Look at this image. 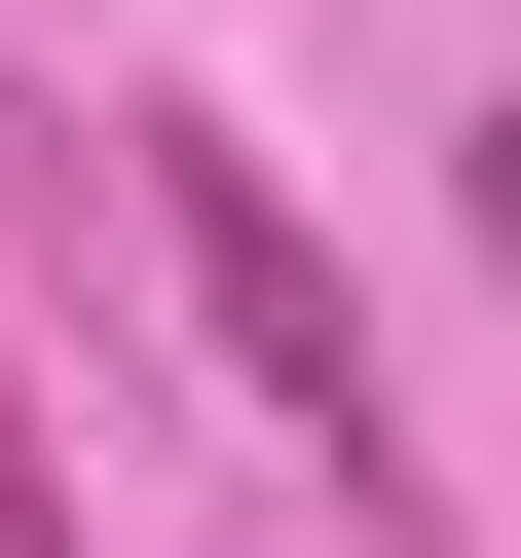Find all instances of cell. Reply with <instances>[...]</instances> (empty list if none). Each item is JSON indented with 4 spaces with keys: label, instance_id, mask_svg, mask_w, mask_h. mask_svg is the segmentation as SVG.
<instances>
[{
    "label": "cell",
    "instance_id": "obj_1",
    "mask_svg": "<svg viewBox=\"0 0 521 558\" xmlns=\"http://www.w3.org/2000/svg\"><path fill=\"white\" fill-rule=\"evenodd\" d=\"M112 186H149V260H186V336L260 373V447H299L336 521H410V410H373V299H336L299 149H260V112H112Z\"/></svg>",
    "mask_w": 521,
    "mask_h": 558
},
{
    "label": "cell",
    "instance_id": "obj_2",
    "mask_svg": "<svg viewBox=\"0 0 521 558\" xmlns=\"http://www.w3.org/2000/svg\"><path fill=\"white\" fill-rule=\"evenodd\" d=\"M0 558H112V521H75V447H38V373H0Z\"/></svg>",
    "mask_w": 521,
    "mask_h": 558
},
{
    "label": "cell",
    "instance_id": "obj_3",
    "mask_svg": "<svg viewBox=\"0 0 521 558\" xmlns=\"http://www.w3.org/2000/svg\"><path fill=\"white\" fill-rule=\"evenodd\" d=\"M0 75H38V0H0Z\"/></svg>",
    "mask_w": 521,
    "mask_h": 558
}]
</instances>
